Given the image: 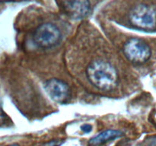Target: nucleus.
Instances as JSON below:
<instances>
[{"mask_svg": "<svg viewBox=\"0 0 156 146\" xmlns=\"http://www.w3.org/2000/svg\"><path fill=\"white\" fill-rule=\"evenodd\" d=\"M86 75L91 85L101 91H112L119 82L115 67L103 59H95L90 62L86 68Z\"/></svg>", "mask_w": 156, "mask_h": 146, "instance_id": "f257e3e1", "label": "nucleus"}, {"mask_svg": "<svg viewBox=\"0 0 156 146\" xmlns=\"http://www.w3.org/2000/svg\"><path fill=\"white\" fill-rule=\"evenodd\" d=\"M128 19L134 27L143 30H155L156 6L147 4L136 5L129 11Z\"/></svg>", "mask_w": 156, "mask_h": 146, "instance_id": "f03ea898", "label": "nucleus"}, {"mask_svg": "<svg viewBox=\"0 0 156 146\" xmlns=\"http://www.w3.org/2000/svg\"><path fill=\"white\" fill-rule=\"evenodd\" d=\"M61 39V32L59 27L53 23L41 24L35 29L33 40L40 48L48 49L55 47Z\"/></svg>", "mask_w": 156, "mask_h": 146, "instance_id": "7ed1b4c3", "label": "nucleus"}, {"mask_svg": "<svg viewBox=\"0 0 156 146\" xmlns=\"http://www.w3.org/2000/svg\"><path fill=\"white\" fill-rule=\"evenodd\" d=\"M126 57L134 63H144L149 59L152 51L149 44L139 38H130L123 47Z\"/></svg>", "mask_w": 156, "mask_h": 146, "instance_id": "20e7f679", "label": "nucleus"}, {"mask_svg": "<svg viewBox=\"0 0 156 146\" xmlns=\"http://www.w3.org/2000/svg\"><path fill=\"white\" fill-rule=\"evenodd\" d=\"M44 88L48 95L58 103L65 102L69 94L68 85L58 78H50L47 80L44 83Z\"/></svg>", "mask_w": 156, "mask_h": 146, "instance_id": "39448f33", "label": "nucleus"}, {"mask_svg": "<svg viewBox=\"0 0 156 146\" xmlns=\"http://www.w3.org/2000/svg\"><path fill=\"white\" fill-rule=\"evenodd\" d=\"M62 8L69 15L76 19L86 17L91 9L88 1H66L61 2Z\"/></svg>", "mask_w": 156, "mask_h": 146, "instance_id": "423d86ee", "label": "nucleus"}, {"mask_svg": "<svg viewBox=\"0 0 156 146\" xmlns=\"http://www.w3.org/2000/svg\"><path fill=\"white\" fill-rule=\"evenodd\" d=\"M123 132L117 129H108L104 132H101L98 135H95L88 141L89 146H100L105 144L108 141H113L114 139L120 138L122 136Z\"/></svg>", "mask_w": 156, "mask_h": 146, "instance_id": "0eeeda50", "label": "nucleus"}, {"mask_svg": "<svg viewBox=\"0 0 156 146\" xmlns=\"http://www.w3.org/2000/svg\"><path fill=\"white\" fill-rule=\"evenodd\" d=\"M81 129L85 133H88V132H90L91 131V126L89 124H85L81 126Z\"/></svg>", "mask_w": 156, "mask_h": 146, "instance_id": "6e6552de", "label": "nucleus"}, {"mask_svg": "<svg viewBox=\"0 0 156 146\" xmlns=\"http://www.w3.org/2000/svg\"><path fill=\"white\" fill-rule=\"evenodd\" d=\"M149 146H156V136L152 138L149 141Z\"/></svg>", "mask_w": 156, "mask_h": 146, "instance_id": "1a4fd4ad", "label": "nucleus"}, {"mask_svg": "<svg viewBox=\"0 0 156 146\" xmlns=\"http://www.w3.org/2000/svg\"><path fill=\"white\" fill-rule=\"evenodd\" d=\"M8 146H19L18 144H16V143H14V144H10V145H8Z\"/></svg>", "mask_w": 156, "mask_h": 146, "instance_id": "9d476101", "label": "nucleus"}]
</instances>
